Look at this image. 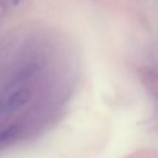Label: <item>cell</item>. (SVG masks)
I'll list each match as a JSON object with an SVG mask.
<instances>
[{
    "instance_id": "cell-2",
    "label": "cell",
    "mask_w": 158,
    "mask_h": 158,
    "mask_svg": "<svg viewBox=\"0 0 158 158\" xmlns=\"http://www.w3.org/2000/svg\"><path fill=\"white\" fill-rule=\"evenodd\" d=\"M20 135V127L17 125H11L2 131H0V144H9L15 141Z\"/></svg>"
},
{
    "instance_id": "cell-1",
    "label": "cell",
    "mask_w": 158,
    "mask_h": 158,
    "mask_svg": "<svg viewBox=\"0 0 158 158\" xmlns=\"http://www.w3.org/2000/svg\"><path fill=\"white\" fill-rule=\"evenodd\" d=\"M30 99H31V91L28 89L26 88L17 89L6 99L4 104V110L6 112H14L20 107H22L23 105H26Z\"/></svg>"
}]
</instances>
